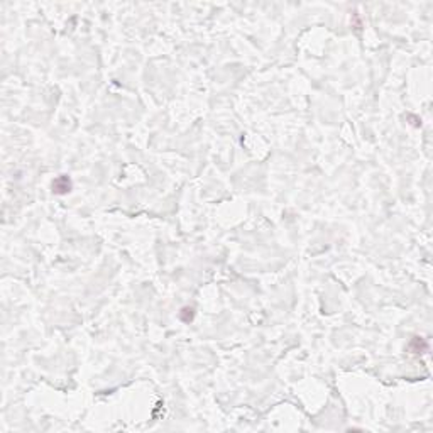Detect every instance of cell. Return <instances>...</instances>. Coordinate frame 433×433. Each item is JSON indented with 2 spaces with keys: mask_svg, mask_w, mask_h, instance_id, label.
Instances as JSON below:
<instances>
[{
  "mask_svg": "<svg viewBox=\"0 0 433 433\" xmlns=\"http://www.w3.org/2000/svg\"><path fill=\"white\" fill-rule=\"evenodd\" d=\"M53 191L56 195H66V193L71 191V180L66 175H61L53 181Z\"/></svg>",
  "mask_w": 433,
  "mask_h": 433,
  "instance_id": "6da1fadb",
  "label": "cell"
}]
</instances>
